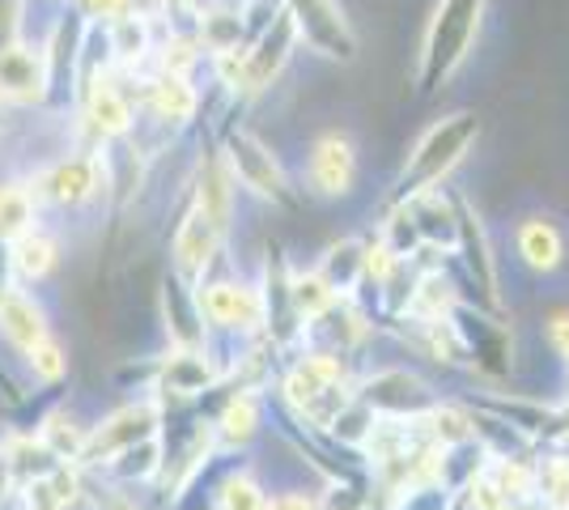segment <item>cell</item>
<instances>
[{"mask_svg": "<svg viewBox=\"0 0 569 510\" xmlns=\"http://www.w3.org/2000/svg\"><path fill=\"white\" fill-rule=\"evenodd\" d=\"M476 137H480V123H476L472 111H455L447 120L429 123L426 137L408 153V162H403L400 179H396V188L387 196V204H403L408 196L438 188V183L468 158V149L476 146Z\"/></svg>", "mask_w": 569, "mask_h": 510, "instance_id": "1", "label": "cell"}, {"mask_svg": "<svg viewBox=\"0 0 569 510\" xmlns=\"http://www.w3.org/2000/svg\"><path fill=\"white\" fill-rule=\"evenodd\" d=\"M196 302L209 337H263V298L256 277H234V272H209L196 286Z\"/></svg>", "mask_w": 569, "mask_h": 510, "instance_id": "2", "label": "cell"}, {"mask_svg": "<svg viewBox=\"0 0 569 510\" xmlns=\"http://www.w3.org/2000/svg\"><path fill=\"white\" fill-rule=\"evenodd\" d=\"M480 9H485V0H442L438 4L426 30V48H421V90L426 94H433L468 60L476 30H480Z\"/></svg>", "mask_w": 569, "mask_h": 510, "instance_id": "3", "label": "cell"}, {"mask_svg": "<svg viewBox=\"0 0 569 510\" xmlns=\"http://www.w3.org/2000/svg\"><path fill=\"white\" fill-rule=\"evenodd\" d=\"M162 421H167L162 400H158L153 391H141L137 400L119 404V409H111L102 421L90 426V442H86V451H81L77 463H81V468H102L107 460H116L119 451L137 447L144 438L162 434Z\"/></svg>", "mask_w": 569, "mask_h": 510, "instance_id": "4", "label": "cell"}, {"mask_svg": "<svg viewBox=\"0 0 569 510\" xmlns=\"http://www.w3.org/2000/svg\"><path fill=\"white\" fill-rule=\"evenodd\" d=\"M357 400L370 404L379 417H403V421H421V417L442 400L433 383L412 366H375L357 374Z\"/></svg>", "mask_w": 569, "mask_h": 510, "instance_id": "5", "label": "cell"}, {"mask_svg": "<svg viewBox=\"0 0 569 510\" xmlns=\"http://www.w3.org/2000/svg\"><path fill=\"white\" fill-rule=\"evenodd\" d=\"M221 162H226L230 179H234L242 192H251L263 204H277V209H293V188L284 179L281 162H277V153L263 146L256 132H242V128L226 132Z\"/></svg>", "mask_w": 569, "mask_h": 510, "instance_id": "6", "label": "cell"}, {"mask_svg": "<svg viewBox=\"0 0 569 510\" xmlns=\"http://www.w3.org/2000/svg\"><path fill=\"white\" fill-rule=\"evenodd\" d=\"M451 323L463 340V349H468V370L472 374H480L485 383H498L515 370V337H510V323H501V316L459 298Z\"/></svg>", "mask_w": 569, "mask_h": 510, "instance_id": "7", "label": "cell"}, {"mask_svg": "<svg viewBox=\"0 0 569 510\" xmlns=\"http://www.w3.org/2000/svg\"><path fill=\"white\" fill-rule=\"evenodd\" d=\"M221 383V366L209 358V349H174L158 353V374H153V396L162 400V409H183L200 404L204 396H213Z\"/></svg>", "mask_w": 569, "mask_h": 510, "instance_id": "8", "label": "cell"}, {"mask_svg": "<svg viewBox=\"0 0 569 510\" xmlns=\"http://www.w3.org/2000/svg\"><path fill=\"white\" fill-rule=\"evenodd\" d=\"M221 251H226V234L196 204H188L183 218L174 221V234H170V272H179L183 281L200 286L217 268Z\"/></svg>", "mask_w": 569, "mask_h": 510, "instance_id": "9", "label": "cell"}, {"mask_svg": "<svg viewBox=\"0 0 569 510\" xmlns=\"http://www.w3.org/2000/svg\"><path fill=\"white\" fill-rule=\"evenodd\" d=\"M289 18L310 51H319L328 60H353L357 39L336 0H289Z\"/></svg>", "mask_w": 569, "mask_h": 510, "instance_id": "10", "label": "cell"}, {"mask_svg": "<svg viewBox=\"0 0 569 510\" xmlns=\"http://www.w3.org/2000/svg\"><path fill=\"white\" fill-rule=\"evenodd\" d=\"M307 183L319 200H345L357 188V149L345 132H323L307 153Z\"/></svg>", "mask_w": 569, "mask_h": 510, "instance_id": "11", "label": "cell"}, {"mask_svg": "<svg viewBox=\"0 0 569 510\" xmlns=\"http://www.w3.org/2000/svg\"><path fill=\"white\" fill-rule=\"evenodd\" d=\"M221 400H217L213 417V434L221 451H234L242 456L263 430V409H268V396L263 391H234L226 383H217Z\"/></svg>", "mask_w": 569, "mask_h": 510, "instance_id": "12", "label": "cell"}, {"mask_svg": "<svg viewBox=\"0 0 569 510\" xmlns=\"http://www.w3.org/2000/svg\"><path fill=\"white\" fill-rule=\"evenodd\" d=\"M81 120L94 132L98 146L107 141H128L132 128H137V111H132V98L119 90L107 73L90 77L86 94H81Z\"/></svg>", "mask_w": 569, "mask_h": 510, "instance_id": "13", "label": "cell"}, {"mask_svg": "<svg viewBox=\"0 0 569 510\" xmlns=\"http://www.w3.org/2000/svg\"><path fill=\"white\" fill-rule=\"evenodd\" d=\"M293 43H298V26L289 18V9L277 13V22L263 26V34L256 39V48L242 51V94H260L268 90L281 69L293 56Z\"/></svg>", "mask_w": 569, "mask_h": 510, "instance_id": "14", "label": "cell"}, {"mask_svg": "<svg viewBox=\"0 0 569 510\" xmlns=\"http://www.w3.org/2000/svg\"><path fill=\"white\" fill-rule=\"evenodd\" d=\"M158 311H162L167 344H174V349H204L209 328H204V316H200V302H196V286L191 281H183L179 272H167L162 277V290H158Z\"/></svg>", "mask_w": 569, "mask_h": 510, "instance_id": "15", "label": "cell"}, {"mask_svg": "<svg viewBox=\"0 0 569 510\" xmlns=\"http://www.w3.org/2000/svg\"><path fill=\"white\" fill-rule=\"evenodd\" d=\"M408 218L417 226V239L426 251H442L459 239V204H455V192H442V188H429V192H417L403 200Z\"/></svg>", "mask_w": 569, "mask_h": 510, "instance_id": "16", "label": "cell"}, {"mask_svg": "<svg viewBox=\"0 0 569 510\" xmlns=\"http://www.w3.org/2000/svg\"><path fill=\"white\" fill-rule=\"evenodd\" d=\"M515 251H519V264L527 272L552 277L566 264V234L548 213H531V218H519V226H515Z\"/></svg>", "mask_w": 569, "mask_h": 510, "instance_id": "17", "label": "cell"}, {"mask_svg": "<svg viewBox=\"0 0 569 510\" xmlns=\"http://www.w3.org/2000/svg\"><path fill=\"white\" fill-rule=\"evenodd\" d=\"M51 73H48V51L34 48H0V98L4 102H39L48 94Z\"/></svg>", "mask_w": 569, "mask_h": 510, "instance_id": "18", "label": "cell"}, {"mask_svg": "<svg viewBox=\"0 0 569 510\" xmlns=\"http://www.w3.org/2000/svg\"><path fill=\"white\" fill-rule=\"evenodd\" d=\"M0 337L9 340V349H18V353H26L30 344H39L43 337H51L43 302L30 290H22V286H13L0 298Z\"/></svg>", "mask_w": 569, "mask_h": 510, "instance_id": "19", "label": "cell"}, {"mask_svg": "<svg viewBox=\"0 0 569 510\" xmlns=\"http://www.w3.org/2000/svg\"><path fill=\"white\" fill-rule=\"evenodd\" d=\"M144 107H149V116L158 123L183 128V123L196 120L200 94H196V86L188 81V73H167V69H158V73L144 81Z\"/></svg>", "mask_w": 569, "mask_h": 510, "instance_id": "20", "label": "cell"}, {"mask_svg": "<svg viewBox=\"0 0 569 510\" xmlns=\"http://www.w3.org/2000/svg\"><path fill=\"white\" fill-rule=\"evenodd\" d=\"M191 188H196V192H191V204L213 221L221 234H230L238 183L230 179V170H226V162H221V153L209 158V162H200V174H196V183H191Z\"/></svg>", "mask_w": 569, "mask_h": 510, "instance_id": "21", "label": "cell"}, {"mask_svg": "<svg viewBox=\"0 0 569 510\" xmlns=\"http://www.w3.org/2000/svg\"><path fill=\"white\" fill-rule=\"evenodd\" d=\"M60 264V243L51 239L48 230H26L9 243V268H13V286H39L48 281Z\"/></svg>", "mask_w": 569, "mask_h": 510, "instance_id": "22", "label": "cell"}, {"mask_svg": "<svg viewBox=\"0 0 569 510\" xmlns=\"http://www.w3.org/2000/svg\"><path fill=\"white\" fill-rule=\"evenodd\" d=\"M315 268H319L345 298H353V293L361 290V281H366V239H357V234L336 239V243L323 247V256H319Z\"/></svg>", "mask_w": 569, "mask_h": 510, "instance_id": "23", "label": "cell"}, {"mask_svg": "<svg viewBox=\"0 0 569 510\" xmlns=\"http://www.w3.org/2000/svg\"><path fill=\"white\" fill-rule=\"evenodd\" d=\"M289 293H293V311H298V319H302V328H315L319 319L332 311L336 302L345 298V293L336 290L332 281L319 272V268H293V277H289Z\"/></svg>", "mask_w": 569, "mask_h": 510, "instance_id": "24", "label": "cell"}, {"mask_svg": "<svg viewBox=\"0 0 569 510\" xmlns=\"http://www.w3.org/2000/svg\"><path fill=\"white\" fill-rule=\"evenodd\" d=\"M39 438L48 442V451L60 463H77L81 460V451H86V442H90V426L72 413V409H56V413L43 417Z\"/></svg>", "mask_w": 569, "mask_h": 510, "instance_id": "25", "label": "cell"}, {"mask_svg": "<svg viewBox=\"0 0 569 510\" xmlns=\"http://www.w3.org/2000/svg\"><path fill=\"white\" fill-rule=\"evenodd\" d=\"M34 226H39V200L30 183H0V243H13Z\"/></svg>", "mask_w": 569, "mask_h": 510, "instance_id": "26", "label": "cell"}, {"mask_svg": "<svg viewBox=\"0 0 569 510\" xmlns=\"http://www.w3.org/2000/svg\"><path fill=\"white\" fill-rule=\"evenodd\" d=\"M268 507V486L251 468H230L217 481V510H263Z\"/></svg>", "mask_w": 569, "mask_h": 510, "instance_id": "27", "label": "cell"}, {"mask_svg": "<svg viewBox=\"0 0 569 510\" xmlns=\"http://www.w3.org/2000/svg\"><path fill=\"white\" fill-rule=\"evenodd\" d=\"M22 358H26V370H30L34 383L56 388V383H64V374H69V349H64L56 337H43L39 344H30Z\"/></svg>", "mask_w": 569, "mask_h": 510, "instance_id": "28", "label": "cell"}, {"mask_svg": "<svg viewBox=\"0 0 569 510\" xmlns=\"http://www.w3.org/2000/svg\"><path fill=\"white\" fill-rule=\"evenodd\" d=\"M545 344L557 362L569 358V307H561V311H552V316L545 319Z\"/></svg>", "mask_w": 569, "mask_h": 510, "instance_id": "29", "label": "cell"}, {"mask_svg": "<svg viewBox=\"0 0 569 510\" xmlns=\"http://www.w3.org/2000/svg\"><path fill=\"white\" fill-rule=\"evenodd\" d=\"M263 510H319V493H307V489H281L277 498H268Z\"/></svg>", "mask_w": 569, "mask_h": 510, "instance_id": "30", "label": "cell"}, {"mask_svg": "<svg viewBox=\"0 0 569 510\" xmlns=\"http://www.w3.org/2000/svg\"><path fill=\"white\" fill-rule=\"evenodd\" d=\"M77 4H81L90 18H111V22L123 18V13H132V9H128L132 0H77Z\"/></svg>", "mask_w": 569, "mask_h": 510, "instance_id": "31", "label": "cell"}, {"mask_svg": "<svg viewBox=\"0 0 569 510\" xmlns=\"http://www.w3.org/2000/svg\"><path fill=\"white\" fill-rule=\"evenodd\" d=\"M561 383H566V391H569V358L561 362Z\"/></svg>", "mask_w": 569, "mask_h": 510, "instance_id": "32", "label": "cell"}]
</instances>
